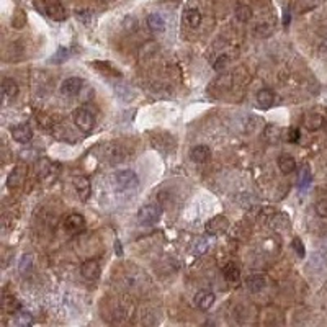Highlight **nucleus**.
<instances>
[{
	"label": "nucleus",
	"instance_id": "nucleus-1",
	"mask_svg": "<svg viewBox=\"0 0 327 327\" xmlns=\"http://www.w3.org/2000/svg\"><path fill=\"white\" fill-rule=\"evenodd\" d=\"M113 183H115L116 190L126 192V190H131V188H136V187H137V183H139V177H137V173H136L134 170L125 168V170L115 172Z\"/></svg>",
	"mask_w": 327,
	"mask_h": 327
},
{
	"label": "nucleus",
	"instance_id": "nucleus-2",
	"mask_svg": "<svg viewBox=\"0 0 327 327\" xmlns=\"http://www.w3.org/2000/svg\"><path fill=\"white\" fill-rule=\"evenodd\" d=\"M34 7L41 10L44 15H48L49 18L56 20V22H63L67 17L65 15L64 7L59 2H46V0H34Z\"/></svg>",
	"mask_w": 327,
	"mask_h": 327
},
{
	"label": "nucleus",
	"instance_id": "nucleus-3",
	"mask_svg": "<svg viewBox=\"0 0 327 327\" xmlns=\"http://www.w3.org/2000/svg\"><path fill=\"white\" fill-rule=\"evenodd\" d=\"M161 216H162V208H161V204H156V203L144 204V206L137 211V221L141 224H154L159 221Z\"/></svg>",
	"mask_w": 327,
	"mask_h": 327
},
{
	"label": "nucleus",
	"instance_id": "nucleus-4",
	"mask_svg": "<svg viewBox=\"0 0 327 327\" xmlns=\"http://www.w3.org/2000/svg\"><path fill=\"white\" fill-rule=\"evenodd\" d=\"M75 126L79 128L80 131L84 132H90L95 126V116L92 111H89L87 108H77L72 115Z\"/></svg>",
	"mask_w": 327,
	"mask_h": 327
},
{
	"label": "nucleus",
	"instance_id": "nucleus-5",
	"mask_svg": "<svg viewBox=\"0 0 327 327\" xmlns=\"http://www.w3.org/2000/svg\"><path fill=\"white\" fill-rule=\"evenodd\" d=\"M229 229V219L223 214H218V216L211 218L204 226V231L209 236H221Z\"/></svg>",
	"mask_w": 327,
	"mask_h": 327
},
{
	"label": "nucleus",
	"instance_id": "nucleus-6",
	"mask_svg": "<svg viewBox=\"0 0 327 327\" xmlns=\"http://www.w3.org/2000/svg\"><path fill=\"white\" fill-rule=\"evenodd\" d=\"M84 87V79L80 77H69L61 84V94L65 97H74L79 95V92Z\"/></svg>",
	"mask_w": 327,
	"mask_h": 327
},
{
	"label": "nucleus",
	"instance_id": "nucleus-7",
	"mask_svg": "<svg viewBox=\"0 0 327 327\" xmlns=\"http://www.w3.org/2000/svg\"><path fill=\"white\" fill-rule=\"evenodd\" d=\"M100 263L97 262V260H85L84 263H82L80 267V273L82 277H84L85 280H89V282H95V280H98L100 277Z\"/></svg>",
	"mask_w": 327,
	"mask_h": 327
},
{
	"label": "nucleus",
	"instance_id": "nucleus-8",
	"mask_svg": "<svg viewBox=\"0 0 327 327\" xmlns=\"http://www.w3.org/2000/svg\"><path fill=\"white\" fill-rule=\"evenodd\" d=\"M64 228L67 229L70 234H79L84 231V228H85V218L79 213L69 214V216L65 218Z\"/></svg>",
	"mask_w": 327,
	"mask_h": 327
},
{
	"label": "nucleus",
	"instance_id": "nucleus-9",
	"mask_svg": "<svg viewBox=\"0 0 327 327\" xmlns=\"http://www.w3.org/2000/svg\"><path fill=\"white\" fill-rule=\"evenodd\" d=\"M12 137L20 144H27L33 139V130L30 125H17L12 128Z\"/></svg>",
	"mask_w": 327,
	"mask_h": 327
},
{
	"label": "nucleus",
	"instance_id": "nucleus-10",
	"mask_svg": "<svg viewBox=\"0 0 327 327\" xmlns=\"http://www.w3.org/2000/svg\"><path fill=\"white\" fill-rule=\"evenodd\" d=\"M126 157H128L126 151L123 149L120 144H110V146H106V149H105V159L108 161V162L118 164V162L126 161Z\"/></svg>",
	"mask_w": 327,
	"mask_h": 327
},
{
	"label": "nucleus",
	"instance_id": "nucleus-11",
	"mask_svg": "<svg viewBox=\"0 0 327 327\" xmlns=\"http://www.w3.org/2000/svg\"><path fill=\"white\" fill-rule=\"evenodd\" d=\"M72 183H74V188H75V192H77V195L80 196V200H84V201L89 200L90 192H92V187H90L89 178L84 177V175L74 177Z\"/></svg>",
	"mask_w": 327,
	"mask_h": 327
},
{
	"label": "nucleus",
	"instance_id": "nucleus-12",
	"mask_svg": "<svg viewBox=\"0 0 327 327\" xmlns=\"http://www.w3.org/2000/svg\"><path fill=\"white\" fill-rule=\"evenodd\" d=\"M190 159L193 162H196V164H206V162H209V159H211V149H209L208 146H204V144L192 147Z\"/></svg>",
	"mask_w": 327,
	"mask_h": 327
},
{
	"label": "nucleus",
	"instance_id": "nucleus-13",
	"mask_svg": "<svg viewBox=\"0 0 327 327\" xmlns=\"http://www.w3.org/2000/svg\"><path fill=\"white\" fill-rule=\"evenodd\" d=\"M326 125V115L319 113V111H311V113L306 115L304 118V126L308 128L309 131H316L321 130Z\"/></svg>",
	"mask_w": 327,
	"mask_h": 327
},
{
	"label": "nucleus",
	"instance_id": "nucleus-14",
	"mask_svg": "<svg viewBox=\"0 0 327 327\" xmlns=\"http://www.w3.org/2000/svg\"><path fill=\"white\" fill-rule=\"evenodd\" d=\"M147 27H149L151 32H154V33H164L165 32V27H167L165 18L157 12L149 13L147 15Z\"/></svg>",
	"mask_w": 327,
	"mask_h": 327
},
{
	"label": "nucleus",
	"instance_id": "nucleus-15",
	"mask_svg": "<svg viewBox=\"0 0 327 327\" xmlns=\"http://www.w3.org/2000/svg\"><path fill=\"white\" fill-rule=\"evenodd\" d=\"M214 301H216V298H214V294L211 291H200V293H196L195 296L196 308L201 311H208L214 304Z\"/></svg>",
	"mask_w": 327,
	"mask_h": 327
},
{
	"label": "nucleus",
	"instance_id": "nucleus-16",
	"mask_svg": "<svg viewBox=\"0 0 327 327\" xmlns=\"http://www.w3.org/2000/svg\"><path fill=\"white\" fill-rule=\"evenodd\" d=\"M2 309L5 314H17L20 309H22V304H20V301L15 298L13 294H5L3 296V301H2Z\"/></svg>",
	"mask_w": 327,
	"mask_h": 327
},
{
	"label": "nucleus",
	"instance_id": "nucleus-17",
	"mask_svg": "<svg viewBox=\"0 0 327 327\" xmlns=\"http://www.w3.org/2000/svg\"><path fill=\"white\" fill-rule=\"evenodd\" d=\"M223 275H224V280H226L229 285H237L241 282V272H239V268L234 263H228L226 267L223 268Z\"/></svg>",
	"mask_w": 327,
	"mask_h": 327
},
{
	"label": "nucleus",
	"instance_id": "nucleus-18",
	"mask_svg": "<svg viewBox=\"0 0 327 327\" xmlns=\"http://www.w3.org/2000/svg\"><path fill=\"white\" fill-rule=\"evenodd\" d=\"M265 278L263 275L260 273H254L250 275V277L247 278V282H245V285H247V290L252 291V293H259V291H262L265 288Z\"/></svg>",
	"mask_w": 327,
	"mask_h": 327
},
{
	"label": "nucleus",
	"instance_id": "nucleus-19",
	"mask_svg": "<svg viewBox=\"0 0 327 327\" xmlns=\"http://www.w3.org/2000/svg\"><path fill=\"white\" fill-rule=\"evenodd\" d=\"M183 22H185L190 28L200 27V23H201L200 10H198V8H187L185 13H183Z\"/></svg>",
	"mask_w": 327,
	"mask_h": 327
},
{
	"label": "nucleus",
	"instance_id": "nucleus-20",
	"mask_svg": "<svg viewBox=\"0 0 327 327\" xmlns=\"http://www.w3.org/2000/svg\"><path fill=\"white\" fill-rule=\"evenodd\" d=\"M273 101H275V95H273L272 90L262 89V90H260L259 94H257V103H259L260 108H263V110L270 108V106L273 105Z\"/></svg>",
	"mask_w": 327,
	"mask_h": 327
},
{
	"label": "nucleus",
	"instance_id": "nucleus-21",
	"mask_svg": "<svg viewBox=\"0 0 327 327\" xmlns=\"http://www.w3.org/2000/svg\"><path fill=\"white\" fill-rule=\"evenodd\" d=\"M278 168L282 170V173H291L296 168L294 157L290 154H282L278 157Z\"/></svg>",
	"mask_w": 327,
	"mask_h": 327
},
{
	"label": "nucleus",
	"instance_id": "nucleus-22",
	"mask_svg": "<svg viewBox=\"0 0 327 327\" xmlns=\"http://www.w3.org/2000/svg\"><path fill=\"white\" fill-rule=\"evenodd\" d=\"M2 90H3L5 98H15V97L18 95V84L13 79L5 77L2 82Z\"/></svg>",
	"mask_w": 327,
	"mask_h": 327
},
{
	"label": "nucleus",
	"instance_id": "nucleus-23",
	"mask_svg": "<svg viewBox=\"0 0 327 327\" xmlns=\"http://www.w3.org/2000/svg\"><path fill=\"white\" fill-rule=\"evenodd\" d=\"M23 177H25V173H23L22 168H20V167H15L13 170L10 172V175H8V180H7L8 187H10V188H13V187L22 185V183H23Z\"/></svg>",
	"mask_w": 327,
	"mask_h": 327
},
{
	"label": "nucleus",
	"instance_id": "nucleus-24",
	"mask_svg": "<svg viewBox=\"0 0 327 327\" xmlns=\"http://www.w3.org/2000/svg\"><path fill=\"white\" fill-rule=\"evenodd\" d=\"M33 323H34L33 316L30 313H25V311H18V313L15 314V318H13V324L22 326V327H28V326H32Z\"/></svg>",
	"mask_w": 327,
	"mask_h": 327
},
{
	"label": "nucleus",
	"instance_id": "nucleus-25",
	"mask_svg": "<svg viewBox=\"0 0 327 327\" xmlns=\"http://www.w3.org/2000/svg\"><path fill=\"white\" fill-rule=\"evenodd\" d=\"M298 180H299V188H301V190H306V188L311 185V182H313V175H311V170H309L308 165L301 168Z\"/></svg>",
	"mask_w": 327,
	"mask_h": 327
},
{
	"label": "nucleus",
	"instance_id": "nucleus-26",
	"mask_svg": "<svg viewBox=\"0 0 327 327\" xmlns=\"http://www.w3.org/2000/svg\"><path fill=\"white\" fill-rule=\"evenodd\" d=\"M236 18L239 22L247 23L249 20L252 18V8H250L249 5H239L236 8Z\"/></svg>",
	"mask_w": 327,
	"mask_h": 327
},
{
	"label": "nucleus",
	"instance_id": "nucleus-27",
	"mask_svg": "<svg viewBox=\"0 0 327 327\" xmlns=\"http://www.w3.org/2000/svg\"><path fill=\"white\" fill-rule=\"evenodd\" d=\"M280 136H282V131H280V128L277 126H267L265 128V137H267L268 141H278Z\"/></svg>",
	"mask_w": 327,
	"mask_h": 327
},
{
	"label": "nucleus",
	"instance_id": "nucleus-28",
	"mask_svg": "<svg viewBox=\"0 0 327 327\" xmlns=\"http://www.w3.org/2000/svg\"><path fill=\"white\" fill-rule=\"evenodd\" d=\"M301 137V131L298 130V128H288V130L285 131V139L288 142H298Z\"/></svg>",
	"mask_w": 327,
	"mask_h": 327
},
{
	"label": "nucleus",
	"instance_id": "nucleus-29",
	"mask_svg": "<svg viewBox=\"0 0 327 327\" xmlns=\"http://www.w3.org/2000/svg\"><path fill=\"white\" fill-rule=\"evenodd\" d=\"M291 247L294 249V252H296V255H298V257L303 259L304 255H306L304 244H303V241H301L299 237H294V239H293V242H291Z\"/></svg>",
	"mask_w": 327,
	"mask_h": 327
},
{
	"label": "nucleus",
	"instance_id": "nucleus-30",
	"mask_svg": "<svg viewBox=\"0 0 327 327\" xmlns=\"http://www.w3.org/2000/svg\"><path fill=\"white\" fill-rule=\"evenodd\" d=\"M316 213H318V216L321 218H327V198H323V200H319L316 203Z\"/></svg>",
	"mask_w": 327,
	"mask_h": 327
},
{
	"label": "nucleus",
	"instance_id": "nucleus-31",
	"mask_svg": "<svg viewBox=\"0 0 327 327\" xmlns=\"http://www.w3.org/2000/svg\"><path fill=\"white\" fill-rule=\"evenodd\" d=\"M95 67H103V72H106V74H111V75H115V77H118V75H121L118 70H116L113 65L111 64H108V63H95Z\"/></svg>",
	"mask_w": 327,
	"mask_h": 327
},
{
	"label": "nucleus",
	"instance_id": "nucleus-32",
	"mask_svg": "<svg viewBox=\"0 0 327 327\" xmlns=\"http://www.w3.org/2000/svg\"><path fill=\"white\" fill-rule=\"evenodd\" d=\"M255 32H257V34H260V36H268V34L272 33V27H270L268 23H259Z\"/></svg>",
	"mask_w": 327,
	"mask_h": 327
},
{
	"label": "nucleus",
	"instance_id": "nucleus-33",
	"mask_svg": "<svg viewBox=\"0 0 327 327\" xmlns=\"http://www.w3.org/2000/svg\"><path fill=\"white\" fill-rule=\"evenodd\" d=\"M228 64H229V58L228 56H221L216 63H214V70H218V72H221V70H224L228 67Z\"/></svg>",
	"mask_w": 327,
	"mask_h": 327
},
{
	"label": "nucleus",
	"instance_id": "nucleus-34",
	"mask_svg": "<svg viewBox=\"0 0 327 327\" xmlns=\"http://www.w3.org/2000/svg\"><path fill=\"white\" fill-rule=\"evenodd\" d=\"M69 58V49H64V48H61L58 53H56V56L51 61L53 63H63V61H65Z\"/></svg>",
	"mask_w": 327,
	"mask_h": 327
},
{
	"label": "nucleus",
	"instance_id": "nucleus-35",
	"mask_svg": "<svg viewBox=\"0 0 327 327\" xmlns=\"http://www.w3.org/2000/svg\"><path fill=\"white\" fill-rule=\"evenodd\" d=\"M32 255H23L22 257V263H20V272H25V268L32 267Z\"/></svg>",
	"mask_w": 327,
	"mask_h": 327
},
{
	"label": "nucleus",
	"instance_id": "nucleus-36",
	"mask_svg": "<svg viewBox=\"0 0 327 327\" xmlns=\"http://www.w3.org/2000/svg\"><path fill=\"white\" fill-rule=\"evenodd\" d=\"M115 252H116V255H123V249H121V242L120 241L115 242Z\"/></svg>",
	"mask_w": 327,
	"mask_h": 327
}]
</instances>
